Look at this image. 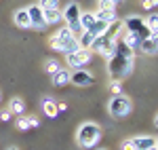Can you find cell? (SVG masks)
Returning a JSON list of instances; mask_svg holds the SVG:
<instances>
[{"instance_id": "cell-1", "label": "cell", "mask_w": 158, "mask_h": 150, "mask_svg": "<svg viewBox=\"0 0 158 150\" xmlns=\"http://www.w3.org/2000/svg\"><path fill=\"white\" fill-rule=\"evenodd\" d=\"M133 62H135V51L129 49L127 45L118 42L114 53L110 55V63H108V72L112 76V80H122L131 74L133 70Z\"/></svg>"}, {"instance_id": "cell-2", "label": "cell", "mask_w": 158, "mask_h": 150, "mask_svg": "<svg viewBox=\"0 0 158 150\" xmlns=\"http://www.w3.org/2000/svg\"><path fill=\"white\" fill-rule=\"evenodd\" d=\"M99 139H101V127L97 123H91V121L82 123L78 127V131H76V144L85 150L95 148L99 144Z\"/></svg>"}, {"instance_id": "cell-3", "label": "cell", "mask_w": 158, "mask_h": 150, "mask_svg": "<svg viewBox=\"0 0 158 150\" xmlns=\"http://www.w3.org/2000/svg\"><path fill=\"white\" fill-rule=\"evenodd\" d=\"M80 13H82V9H80L78 2H70L61 11V19L65 21V25L70 28V32H72L74 36H78L82 32V28H80Z\"/></svg>"}, {"instance_id": "cell-4", "label": "cell", "mask_w": 158, "mask_h": 150, "mask_svg": "<svg viewBox=\"0 0 158 150\" xmlns=\"http://www.w3.org/2000/svg\"><path fill=\"white\" fill-rule=\"evenodd\" d=\"M108 112L114 118H127L129 114L133 112V101L129 100L127 95H114L108 101Z\"/></svg>"}, {"instance_id": "cell-5", "label": "cell", "mask_w": 158, "mask_h": 150, "mask_svg": "<svg viewBox=\"0 0 158 150\" xmlns=\"http://www.w3.org/2000/svg\"><path fill=\"white\" fill-rule=\"evenodd\" d=\"M116 45H118V40H114L112 36H108V34L103 32V34L95 36L93 45H91V51L97 53V55H101V57H110V55L114 53V49H116Z\"/></svg>"}, {"instance_id": "cell-6", "label": "cell", "mask_w": 158, "mask_h": 150, "mask_svg": "<svg viewBox=\"0 0 158 150\" xmlns=\"http://www.w3.org/2000/svg\"><path fill=\"white\" fill-rule=\"evenodd\" d=\"M122 28H124L127 32L135 34V36H139L141 40H143V38H148V36H152V34L148 32V28H146V21H143L141 17H137V15L127 17V19L122 21Z\"/></svg>"}, {"instance_id": "cell-7", "label": "cell", "mask_w": 158, "mask_h": 150, "mask_svg": "<svg viewBox=\"0 0 158 150\" xmlns=\"http://www.w3.org/2000/svg\"><path fill=\"white\" fill-rule=\"evenodd\" d=\"M91 57H93V51L91 49H76L65 55V62H68V66H72V68L78 70V68H82V66H86L91 62Z\"/></svg>"}, {"instance_id": "cell-8", "label": "cell", "mask_w": 158, "mask_h": 150, "mask_svg": "<svg viewBox=\"0 0 158 150\" xmlns=\"http://www.w3.org/2000/svg\"><path fill=\"white\" fill-rule=\"evenodd\" d=\"M51 47L59 53H72V51L78 49V40L76 36H68V38H57V36H51Z\"/></svg>"}, {"instance_id": "cell-9", "label": "cell", "mask_w": 158, "mask_h": 150, "mask_svg": "<svg viewBox=\"0 0 158 150\" xmlns=\"http://www.w3.org/2000/svg\"><path fill=\"white\" fill-rule=\"evenodd\" d=\"M27 15H30L32 28H36V30H44V28H47V21H44V11H42L38 4L27 6Z\"/></svg>"}, {"instance_id": "cell-10", "label": "cell", "mask_w": 158, "mask_h": 150, "mask_svg": "<svg viewBox=\"0 0 158 150\" xmlns=\"http://www.w3.org/2000/svg\"><path fill=\"white\" fill-rule=\"evenodd\" d=\"M93 74L91 72H86V70H82V68H78V70H74L72 72V80L70 83H74L76 87H89V85H93Z\"/></svg>"}, {"instance_id": "cell-11", "label": "cell", "mask_w": 158, "mask_h": 150, "mask_svg": "<svg viewBox=\"0 0 158 150\" xmlns=\"http://www.w3.org/2000/svg\"><path fill=\"white\" fill-rule=\"evenodd\" d=\"M139 51L146 53V55H156V53H158V36H156V34L143 38L141 45H139Z\"/></svg>"}, {"instance_id": "cell-12", "label": "cell", "mask_w": 158, "mask_h": 150, "mask_svg": "<svg viewBox=\"0 0 158 150\" xmlns=\"http://www.w3.org/2000/svg\"><path fill=\"white\" fill-rule=\"evenodd\" d=\"M13 21H15L17 28H21V30H30V28H32L30 15H27V9H17V11L13 13Z\"/></svg>"}, {"instance_id": "cell-13", "label": "cell", "mask_w": 158, "mask_h": 150, "mask_svg": "<svg viewBox=\"0 0 158 150\" xmlns=\"http://www.w3.org/2000/svg\"><path fill=\"white\" fill-rule=\"evenodd\" d=\"M131 139L135 144V150H150L152 146H156V138H152V135H137Z\"/></svg>"}, {"instance_id": "cell-14", "label": "cell", "mask_w": 158, "mask_h": 150, "mask_svg": "<svg viewBox=\"0 0 158 150\" xmlns=\"http://www.w3.org/2000/svg\"><path fill=\"white\" fill-rule=\"evenodd\" d=\"M70 80H72V72L70 70H57L55 74H53V85L55 87H65V85H70Z\"/></svg>"}, {"instance_id": "cell-15", "label": "cell", "mask_w": 158, "mask_h": 150, "mask_svg": "<svg viewBox=\"0 0 158 150\" xmlns=\"http://www.w3.org/2000/svg\"><path fill=\"white\" fill-rule=\"evenodd\" d=\"M120 42L122 45H127L129 49H139V45H141V38L139 36H135V34H131V32H122V36H120Z\"/></svg>"}, {"instance_id": "cell-16", "label": "cell", "mask_w": 158, "mask_h": 150, "mask_svg": "<svg viewBox=\"0 0 158 150\" xmlns=\"http://www.w3.org/2000/svg\"><path fill=\"white\" fill-rule=\"evenodd\" d=\"M76 40H78V49H91V45H93V40H95V34L82 30V32L76 36Z\"/></svg>"}, {"instance_id": "cell-17", "label": "cell", "mask_w": 158, "mask_h": 150, "mask_svg": "<svg viewBox=\"0 0 158 150\" xmlns=\"http://www.w3.org/2000/svg\"><path fill=\"white\" fill-rule=\"evenodd\" d=\"M42 110H44V114H47V116H51V118H55V116L59 114L57 104L51 100V97H44V100H42Z\"/></svg>"}, {"instance_id": "cell-18", "label": "cell", "mask_w": 158, "mask_h": 150, "mask_svg": "<svg viewBox=\"0 0 158 150\" xmlns=\"http://www.w3.org/2000/svg\"><path fill=\"white\" fill-rule=\"evenodd\" d=\"M95 17H97L99 21H103V24H112V21H116L118 17H116V11H101V9H97L95 11Z\"/></svg>"}, {"instance_id": "cell-19", "label": "cell", "mask_w": 158, "mask_h": 150, "mask_svg": "<svg viewBox=\"0 0 158 150\" xmlns=\"http://www.w3.org/2000/svg\"><path fill=\"white\" fill-rule=\"evenodd\" d=\"M9 110H11V114H21L25 112V101L21 100V97H13L11 104H9Z\"/></svg>"}, {"instance_id": "cell-20", "label": "cell", "mask_w": 158, "mask_h": 150, "mask_svg": "<svg viewBox=\"0 0 158 150\" xmlns=\"http://www.w3.org/2000/svg\"><path fill=\"white\" fill-rule=\"evenodd\" d=\"M44 21L47 25H55L61 21V11L59 9H53V11H44Z\"/></svg>"}, {"instance_id": "cell-21", "label": "cell", "mask_w": 158, "mask_h": 150, "mask_svg": "<svg viewBox=\"0 0 158 150\" xmlns=\"http://www.w3.org/2000/svg\"><path fill=\"white\" fill-rule=\"evenodd\" d=\"M146 28L150 34H158V13H154V15H148L146 19Z\"/></svg>"}, {"instance_id": "cell-22", "label": "cell", "mask_w": 158, "mask_h": 150, "mask_svg": "<svg viewBox=\"0 0 158 150\" xmlns=\"http://www.w3.org/2000/svg\"><path fill=\"white\" fill-rule=\"evenodd\" d=\"M38 6L42 11H53V9H59V0H38Z\"/></svg>"}, {"instance_id": "cell-23", "label": "cell", "mask_w": 158, "mask_h": 150, "mask_svg": "<svg viewBox=\"0 0 158 150\" xmlns=\"http://www.w3.org/2000/svg\"><path fill=\"white\" fill-rule=\"evenodd\" d=\"M44 70H47V72L53 76L57 70H61V63L57 62V59H47V62H44Z\"/></svg>"}, {"instance_id": "cell-24", "label": "cell", "mask_w": 158, "mask_h": 150, "mask_svg": "<svg viewBox=\"0 0 158 150\" xmlns=\"http://www.w3.org/2000/svg\"><path fill=\"white\" fill-rule=\"evenodd\" d=\"M97 2L101 11H116V2H112V0H97Z\"/></svg>"}, {"instance_id": "cell-25", "label": "cell", "mask_w": 158, "mask_h": 150, "mask_svg": "<svg viewBox=\"0 0 158 150\" xmlns=\"http://www.w3.org/2000/svg\"><path fill=\"white\" fill-rule=\"evenodd\" d=\"M110 89H112V93H114V95H122V85H120V80H114V83L110 85Z\"/></svg>"}, {"instance_id": "cell-26", "label": "cell", "mask_w": 158, "mask_h": 150, "mask_svg": "<svg viewBox=\"0 0 158 150\" xmlns=\"http://www.w3.org/2000/svg\"><path fill=\"white\" fill-rule=\"evenodd\" d=\"M17 129H21V131L30 129V123H27V118H25V116H19V118H17Z\"/></svg>"}, {"instance_id": "cell-27", "label": "cell", "mask_w": 158, "mask_h": 150, "mask_svg": "<svg viewBox=\"0 0 158 150\" xmlns=\"http://www.w3.org/2000/svg\"><path fill=\"white\" fill-rule=\"evenodd\" d=\"M122 150H135V144H133V139H124L122 142V146H120Z\"/></svg>"}, {"instance_id": "cell-28", "label": "cell", "mask_w": 158, "mask_h": 150, "mask_svg": "<svg viewBox=\"0 0 158 150\" xmlns=\"http://www.w3.org/2000/svg\"><path fill=\"white\" fill-rule=\"evenodd\" d=\"M27 118V123H30V127H40V121H38L36 116H25Z\"/></svg>"}, {"instance_id": "cell-29", "label": "cell", "mask_w": 158, "mask_h": 150, "mask_svg": "<svg viewBox=\"0 0 158 150\" xmlns=\"http://www.w3.org/2000/svg\"><path fill=\"white\" fill-rule=\"evenodd\" d=\"M0 121H4V123L11 121V110H2V112H0Z\"/></svg>"}, {"instance_id": "cell-30", "label": "cell", "mask_w": 158, "mask_h": 150, "mask_svg": "<svg viewBox=\"0 0 158 150\" xmlns=\"http://www.w3.org/2000/svg\"><path fill=\"white\" fill-rule=\"evenodd\" d=\"M141 6H143L146 11H150V9H154V4H152L150 0H141Z\"/></svg>"}, {"instance_id": "cell-31", "label": "cell", "mask_w": 158, "mask_h": 150, "mask_svg": "<svg viewBox=\"0 0 158 150\" xmlns=\"http://www.w3.org/2000/svg\"><path fill=\"white\" fill-rule=\"evenodd\" d=\"M150 2H152V4H154V6H158V0H150Z\"/></svg>"}, {"instance_id": "cell-32", "label": "cell", "mask_w": 158, "mask_h": 150, "mask_svg": "<svg viewBox=\"0 0 158 150\" xmlns=\"http://www.w3.org/2000/svg\"><path fill=\"white\" fill-rule=\"evenodd\" d=\"M9 150H19V148H17V146H11V148H9Z\"/></svg>"}, {"instance_id": "cell-33", "label": "cell", "mask_w": 158, "mask_h": 150, "mask_svg": "<svg viewBox=\"0 0 158 150\" xmlns=\"http://www.w3.org/2000/svg\"><path fill=\"white\" fill-rule=\"evenodd\" d=\"M154 123H156V127H158V116H156V118H154Z\"/></svg>"}, {"instance_id": "cell-34", "label": "cell", "mask_w": 158, "mask_h": 150, "mask_svg": "<svg viewBox=\"0 0 158 150\" xmlns=\"http://www.w3.org/2000/svg\"><path fill=\"white\" fill-rule=\"evenodd\" d=\"M112 2H116V4H118V2H122V0H112Z\"/></svg>"}, {"instance_id": "cell-35", "label": "cell", "mask_w": 158, "mask_h": 150, "mask_svg": "<svg viewBox=\"0 0 158 150\" xmlns=\"http://www.w3.org/2000/svg\"><path fill=\"white\" fill-rule=\"evenodd\" d=\"M150 150H158V148H156V146H152V148H150Z\"/></svg>"}, {"instance_id": "cell-36", "label": "cell", "mask_w": 158, "mask_h": 150, "mask_svg": "<svg viewBox=\"0 0 158 150\" xmlns=\"http://www.w3.org/2000/svg\"><path fill=\"white\" fill-rule=\"evenodd\" d=\"M97 150H106V148H97Z\"/></svg>"}, {"instance_id": "cell-37", "label": "cell", "mask_w": 158, "mask_h": 150, "mask_svg": "<svg viewBox=\"0 0 158 150\" xmlns=\"http://www.w3.org/2000/svg\"><path fill=\"white\" fill-rule=\"evenodd\" d=\"M156 36H158V34H156Z\"/></svg>"}]
</instances>
